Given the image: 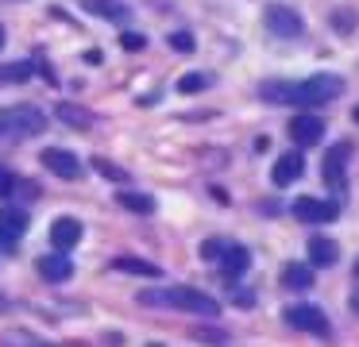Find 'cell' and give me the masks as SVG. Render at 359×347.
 <instances>
[{
	"label": "cell",
	"instance_id": "obj_1",
	"mask_svg": "<svg viewBox=\"0 0 359 347\" xmlns=\"http://www.w3.org/2000/svg\"><path fill=\"white\" fill-rule=\"evenodd\" d=\"M140 305H166V308H186V313H201V316H217L220 305L217 297L194 290V285H170V290H143Z\"/></svg>",
	"mask_w": 359,
	"mask_h": 347
},
{
	"label": "cell",
	"instance_id": "obj_2",
	"mask_svg": "<svg viewBox=\"0 0 359 347\" xmlns=\"http://www.w3.org/2000/svg\"><path fill=\"white\" fill-rule=\"evenodd\" d=\"M344 93V77L336 74H313L305 81L290 85V104H328Z\"/></svg>",
	"mask_w": 359,
	"mask_h": 347
},
{
	"label": "cell",
	"instance_id": "obj_3",
	"mask_svg": "<svg viewBox=\"0 0 359 347\" xmlns=\"http://www.w3.org/2000/svg\"><path fill=\"white\" fill-rule=\"evenodd\" d=\"M47 128V116L32 104H16V108H0V135L4 139H32Z\"/></svg>",
	"mask_w": 359,
	"mask_h": 347
},
{
	"label": "cell",
	"instance_id": "obj_4",
	"mask_svg": "<svg viewBox=\"0 0 359 347\" xmlns=\"http://www.w3.org/2000/svg\"><path fill=\"white\" fill-rule=\"evenodd\" d=\"M282 320L297 332H313V336H328L332 332L325 308H317V305H290V308H282Z\"/></svg>",
	"mask_w": 359,
	"mask_h": 347
},
{
	"label": "cell",
	"instance_id": "obj_5",
	"mask_svg": "<svg viewBox=\"0 0 359 347\" xmlns=\"http://www.w3.org/2000/svg\"><path fill=\"white\" fill-rule=\"evenodd\" d=\"M263 23L271 27V35H278V39H297L305 31V20L290 4H266L263 8Z\"/></svg>",
	"mask_w": 359,
	"mask_h": 347
},
{
	"label": "cell",
	"instance_id": "obj_6",
	"mask_svg": "<svg viewBox=\"0 0 359 347\" xmlns=\"http://www.w3.org/2000/svg\"><path fill=\"white\" fill-rule=\"evenodd\" d=\"M290 212L302 224H332L336 216H340V205H336V200H320V197H297L294 205H290Z\"/></svg>",
	"mask_w": 359,
	"mask_h": 347
},
{
	"label": "cell",
	"instance_id": "obj_7",
	"mask_svg": "<svg viewBox=\"0 0 359 347\" xmlns=\"http://www.w3.org/2000/svg\"><path fill=\"white\" fill-rule=\"evenodd\" d=\"M348 158H351V143H336L325 151V162H320V177L332 189H344L348 185Z\"/></svg>",
	"mask_w": 359,
	"mask_h": 347
},
{
	"label": "cell",
	"instance_id": "obj_8",
	"mask_svg": "<svg viewBox=\"0 0 359 347\" xmlns=\"http://www.w3.org/2000/svg\"><path fill=\"white\" fill-rule=\"evenodd\" d=\"M43 166H47L50 174L66 177V182H74V177H81V162H78V154L62 151V147H47V151H43Z\"/></svg>",
	"mask_w": 359,
	"mask_h": 347
},
{
	"label": "cell",
	"instance_id": "obj_9",
	"mask_svg": "<svg viewBox=\"0 0 359 347\" xmlns=\"http://www.w3.org/2000/svg\"><path fill=\"white\" fill-rule=\"evenodd\" d=\"M290 139L297 147H317L325 139V120L320 116H294L290 120Z\"/></svg>",
	"mask_w": 359,
	"mask_h": 347
},
{
	"label": "cell",
	"instance_id": "obj_10",
	"mask_svg": "<svg viewBox=\"0 0 359 347\" xmlns=\"http://www.w3.org/2000/svg\"><path fill=\"white\" fill-rule=\"evenodd\" d=\"M302 174H305V158L297 151H286V154H278V162H274L271 182L278 185V189H286V185H294Z\"/></svg>",
	"mask_w": 359,
	"mask_h": 347
},
{
	"label": "cell",
	"instance_id": "obj_11",
	"mask_svg": "<svg viewBox=\"0 0 359 347\" xmlns=\"http://www.w3.org/2000/svg\"><path fill=\"white\" fill-rule=\"evenodd\" d=\"M217 259H220V270H224L232 282H236V278H243V274H248V266H251V251H248V247H240V243L220 247Z\"/></svg>",
	"mask_w": 359,
	"mask_h": 347
},
{
	"label": "cell",
	"instance_id": "obj_12",
	"mask_svg": "<svg viewBox=\"0 0 359 347\" xmlns=\"http://www.w3.org/2000/svg\"><path fill=\"white\" fill-rule=\"evenodd\" d=\"M78 239H81V224L74 216H58L50 224V243H55V251H70V247H78Z\"/></svg>",
	"mask_w": 359,
	"mask_h": 347
},
{
	"label": "cell",
	"instance_id": "obj_13",
	"mask_svg": "<svg viewBox=\"0 0 359 347\" xmlns=\"http://www.w3.org/2000/svg\"><path fill=\"white\" fill-rule=\"evenodd\" d=\"M39 274L47 278V282H66V278L74 274V262L66 251H55V254H43L39 259Z\"/></svg>",
	"mask_w": 359,
	"mask_h": 347
},
{
	"label": "cell",
	"instance_id": "obj_14",
	"mask_svg": "<svg viewBox=\"0 0 359 347\" xmlns=\"http://www.w3.org/2000/svg\"><path fill=\"white\" fill-rule=\"evenodd\" d=\"M305 251H309V262H313V266H325V270L336 266V259H340V247H336V239H325V236H313Z\"/></svg>",
	"mask_w": 359,
	"mask_h": 347
},
{
	"label": "cell",
	"instance_id": "obj_15",
	"mask_svg": "<svg viewBox=\"0 0 359 347\" xmlns=\"http://www.w3.org/2000/svg\"><path fill=\"white\" fill-rule=\"evenodd\" d=\"M24 231H27V212L24 208H0V236H4V243L20 239Z\"/></svg>",
	"mask_w": 359,
	"mask_h": 347
},
{
	"label": "cell",
	"instance_id": "obj_16",
	"mask_svg": "<svg viewBox=\"0 0 359 347\" xmlns=\"http://www.w3.org/2000/svg\"><path fill=\"white\" fill-rule=\"evenodd\" d=\"M81 4H86V12L101 15V20H112V23L128 20V8L120 4V0H81Z\"/></svg>",
	"mask_w": 359,
	"mask_h": 347
},
{
	"label": "cell",
	"instance_id": "obj_17",
	"mask_svg": "<svg viewBox=\"0 0 359 347\" xmlns=\"http://www.w3.org/2000/svg\"><path fill=\"white\" fill-rule=\"evenodd\" d=\"M282 285H286V290H309L313 270L305 266V262H290V266H282Z\"/></svg>",
	"mask_w": 359,
	"mask_h": 347
},
{
	"label": "cell",
	"instance_id": "obj_18",
	"mask_svg": "<svg viewBox=\"0 0 359 347\" xmlns=\"http://www.w3.org/2000/svg\"><path fill=\"white\" fill-rule=\"evenodd\" d=\"M116 270H124V274H143V278H163V270L155 266V262L147 259H132V254H120L116 262H112Z\"/></svg>",
	"mask_w": 359,
	"mask_h": 347
},
{
	"label": "cell",
	"instance_id": "obj_19",
	"mask_svg": "<svg viewBox=\"0 0 359 347\" xmlns=\"http://www.w3.org/2000/svg\"><path fill=\"white\" fill-rule=\"evenodd\" d=\"M120 205L124 208H132V212H143V216H151L155 212V197H147V193H132V189H120Z\"/></svg>",
	"mask_w": 359,
	"mask_h": 347
},
{
	"label": "cell",
	"instance_id": "obj_20",
	"mask_svg": "<svg viewBox=\"0 0 359 347\" xmlns=\"http://www.w3.org/2000/svg\"><path fill=\"white\" fill-rule=\"evenodd\" d=\"M259 97L271 100V104H290V85L286 81H263L259 85Z\"/></svg>",
	"mask_w": 359,
	"mask_h": 347
},
{
	"label": "cell",
	"instance_id": "obj_21",
	"mask_svg": "<svg viewBox=\"0 0 359 347\" xmlns=\"http://www.w3.org/2000/svg\"><path fill=\"white\" fill-rule=\"evenodd\" d=\"M58 116H62L66 123H74V128H89V123H93V116H89L86 108H74V104H58Z\"/></svg>",
	"mask_w": 359,
	"mask_h": 347
},
{
	"label": "cell",
	"instance_id": "obj_22",
	"mask_svg": "<svg viewBox=\"0 0 359 347\" xmlns=\"http://www.w3.org/2000/svg\"><path fill=\"white\" fill-rule=\"evenodd\" d=\"M93 170L101 177H109V182H120V185L128 182V170H120L116 162H109V158H93Z\"/></svg>",
	"mask_w": 359,
	"mask_h": 347
},
{
	"label": "cell",
	"instance_id": "obj_23",
	"mask_svg": "<svg viewBox=\"0 0 359 347\" xmlns=\"http://www.w3.org/2000/svg\"><path fill=\"white\" fill-rule=\"evenodd\" d=\"M209 85H212L209 74H186L178 81V93H201V89H209Z\"/></svg>",
	"mask_w": 359,
	"mask_h": 347
},
{
	"label": "cell",
	"instance_id": "obj_24",
	"mask_svg": "<svg viewBox=\"0 0 359 347\" xmlns=\"http://www.w3.org/2000/svg\"><path fill=\"white\" fill-rule=\"evenodd\" d=\"M32 77V62H12L0 69V81H27Z\"/></svg>",
	"mask_w": 359,
	"mask_h": 347
},
{
	"label": "cell",
	"instance_id": "obj_25",
	"mask_svg": "<svg viewBox=\"0 0 359 347\" xmlns=\"http://www.w3.org/2000/svg\"><path fill=\"white\" fill-rule=\"evenodd\" d=\"M166 43H170L178 54H189V50H194V35H189V31H174V35L166 39Z\"/></svg>",
	"mask_w": 359,
	"mask_h": 347
},
{
	"label": "cell",
	"instance_id": "obj_26",
	"mask_svg": "<svg viewBox=\"0 0 359 347\" xmlns=\"http://www.w3.org/2000/svg\"><path fill=\"white\" fill-rule=\"evenodd\" d=\"M120 46H124V50H143V46H147V35H140V31H124V35H120Z\"/></svg>",
	"mask_w": 359,
	"mask_h": 347
},
{
	"label": "cell",
	"instance_id": "obj_27",
	"mask_svg": "<svg viewBox=\"0 0 359 347\" xmlns=\"http://www.w3.org/2000/svg\"><path fill=\"white\" fill-rule=\"evenodd\" d=\"M12 189H16V174L8 166H0V197H8Z\"/></svg>",
	"mask_w": 359,
	"mask_h": 347
},
{
	"label": "cell",
	"instance_id": "obj_28",
	"mask_svg": "<svg viewBox=\"0 0 359 347\" xmlns=\"http://www.w3.org/2000/svg\"><path fill=\"white\" fill-rule=\"evenodd\" d=\"M217 254H220V243H217V239H209V243H201V259H217Z\"/></svg>",
	"mask_w": 359,
	"mask_h": 347
},
{
	"label": "cell",
	"instance_id": "obj_29",
	"mask_svg": "<svg viewBox=\"0 0 359 347\" xmlns=\"http://www.w3.org/2000/svg\"><path fill=\"white\" fill-rule=\"evenodd\" d=\"M232 301L236 305H251V293L248 290H232Z\"/></svg>",
	"mask_w": 359,
	"mask_h": 347
},
{
	"label": "cell",
	"instance_id": "obj_30",
	"mask_svg": "<svg viewBox=\"0 0 359 347\" xmlns=\"http://www.w3.org/2000/svg\"><path fill=\"white\" fill-rule=\"evenodd\" d=\"M351 313H359V290L351 293Z\"/></svg>",
	"mask_w": 359,
	"mask_h": 347
},
{
	"label": "cell",
	"instance_id": "obj_31",
	"mask_svg": "<svg viewBox=\"0 0 359 347\" xmlns=\"http://www.w3.org/2000/svg\"><path fill=\"white\" fill-rule=\"evenodd\" d=\"M351 120H355V123H359V104H355V112H351Z\"/></svg>",
	"mask_w": 359,
	"mask_h": 347
},
{
	"label": "cell",
	"instance_id": "obj_32",
	"mask_svg": "<svg viewBox=\"0 0 359 347\" xmlns=\"http://www.w3.org/2000/svg\"><path fill=\"white\" fill-rule=\"evenodd\" d=\"M0 46H4V23H0Z\"/></svg>",
	"mask_w": 359,
	"mask_h": 347
},
{
	"label": "cell",
	"instance_id": "obj_33",
	"mask_svg": "<svg viewBox=\"0 0 359 347\" xmlns=\"http://www.w3.org/2000/svg\"><path fill=\"white\" fill-rule=\"evenodd\" d=\"M355 278H359V259H355Z\"/></svg>",
	"mask_w": 359,
	"mask_h": 347
},
{
	"label": "cell",
	"instance_id": "obj_34",
	"mask_svg": "<svg viewBox=\"0 0 359 347\" xmlns=\"http://www.w3.org/2000/svg\"><path fill=\"white\" fill-rule=\"evenodd\" d=\"M0 243H4V236H0Z\"/></svg>",
	"mask_w": 359,
	"mask_h": 347
}]
</instances>
